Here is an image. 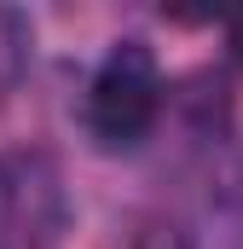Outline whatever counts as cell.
Returning a JSON list of instances; mask_svg holds the SVG:
<instances>
[{
    "instance_id": "obj_1",
    "label": "cell",
    "mask_w": 243,
    "mask_h": 249,
    "mask_svg": "<svg viewBox=\"0 0 243 249\" xmlns=\"http://www.w3.org/2000/svg\"><path fill=\"white\" fill-rule=\"evenodd\" d=\"M162 105V75L145 41H122L110 47V58L99 64L93 87H87V127L104 151H133Z\"/></svg>"
},
{
    "instance_id": "obj_2",
    "label": "cell",
    "mask_w": 243,
    "mask_h": 249,
    "mask_svg": "<svg viewBox=\"0 0 243 249\" xmlns=\"http://www.w3.org/2000/svg\"><path fill=\"white\" fill-rule=\"evenodd\" d=\"M64 226V180L41 151L0 157V249H47Z\"/></svg>"
},
{
    "instance_id": "obj_3",
    "label": "cell",
    "mask_w": 243,
    "mask_h": 249,
    "mask_svg": "<svg viewBox=\"0 0 243 249\" xmlns=\"http://www.w3.org/2000/svg\"><path fill=\"white\" fill-rule=\"evenodd\" d=\"M23 58H29V29H23V18H17V12H0V93L17 87Z\"/></svg>"
},
{
    "instance_id": "obj_4",
    "label": "cell",
    "mask_w": 243,
    "mask_h": 249,
    "mask_svg": "<svg viewBox=\"0 0 243 249\" xmlns=\"http://www.w3.org/2000/svg\"><path fill=\"white\" fill-rule=\"evenodd\" d=\"M232 41H238V58H243V23H238V35H232Z\"/></svg>"
}]
</instances>
